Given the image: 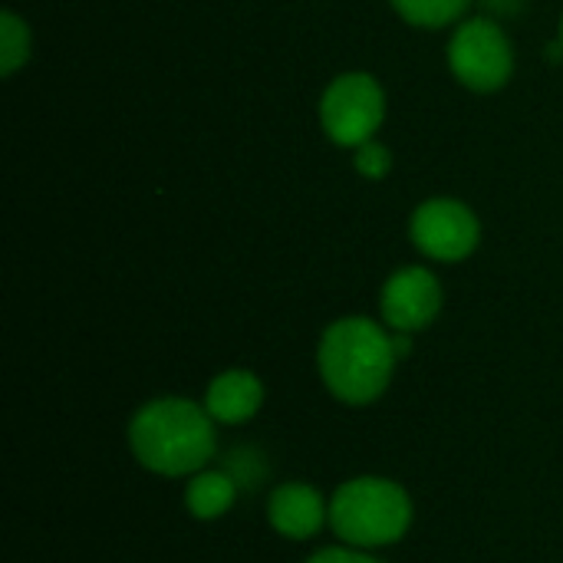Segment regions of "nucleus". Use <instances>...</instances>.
Segmentation results:
<instances>
[{
    "instance_id": "obj_1",
    "label": "nucleus",
    "mask_w": 563,
    "mask_h": 563,
    "mask_svg": "<svg viewBox=\"0 0 563 563\" xmlns=\"http://www.w3.org/2000/svg\"><path fill=\"white\" fill-rule=\"evenodd\" d=\"M129 449L135 462L155 475L181 478L208 468L214 455V419L191 399L145 402L129 422Z\"/></svg>"
},
{
    "instance_id": "obj_2",
    "label": "nucleus",
    "mask_w": 563,
    "mask_h": 563,
    "mask_svg": "<svg viewBox=\"0 0 563 563\" xmlns=\"http://www.w3.org/2000/svg\"><path fill=\"white\" fill-rule=\"evenodd\" d=\"M320 376L327 389L346 406L376 402L399 363L393 333L366 317L336 320L320 340Z\"/></svg>"
},
{
    "instance_id": "obj_3",
    "label": "nucleus",
    "mask_w": 563,
    "mask_h": 563,
    "mask_svg": "<svg viewBox=\"0 0 563 563\" xmlns=\"http://www.w3.org/2000/svg\"><path fill=\"white\" fill-rule=\"evenodd\" d=\"M409 525L412 501L406 488L389 478H353L330 498V528L346 548H389L406 538Z\"/></svg>"
},
{
    "instance_id": "obj_4",
    "label": "nucleus",
    "mask_w": 563,
    "mask_h": 563,
    "mask_svg": "<svg viewBox=\"0 0 563 563\" xmlns=\"http://www.w3.org/2000/svg\"><path fill=\"white\" fill-rule=\"evenodd\" d=\"M383 115H386V96L379 82L366 73L336 76L320 102V119L327 135L336 145H350V148L373 142L376 129L383 125Z\"/></svg>"
},
{
    "instance_id": "obj_5",
    "label": "nucleus",
    "mask_w": 563,
    "mask_h": 563,
    "mask_svg": "<svg viewBox=\"0 0 563 563\" xmlns=\"http://www.w3.org/2000/svg\"><path fill=\"white\" fill-rule=\"evenodd\" d=\"M449 66L459 82H465L475 92H492L501 89L511 79V43L505 30L485 16L465 20L449 46Z\"/></svg>"
},
{
    "instance_id": "obj_6",
    "label": "nucleus",
    "mask_w": 563,
    "mask_h": 563,
    "mask_svg": "<svg viewBox=\"0 0 563 563\" xmlns=\"http://www.w3.org/2000/svg\"><path fill=\"white\" fill-rule=\"evenodd\" d=\"M478 218L462 201L432 198L412 214V241L432 261H465L478 247Z\"/></svg>"
},
{
    "instance_id": "obj_7",
    "label": "nucleus",
    "mask_w": 563,
    "mask_h": 563,
    "mask_svg": "<svg viewBox=\"0 0 563 563\" xmlns=\"http://www.w3.org/2000/svg\"><path fill=\"white\" fill-rule=\"evenodd\" d=\"M442 310V284L426 267H406L383 287V317L396 333L426 330Z\"/></svg>"
},
{
    "instance_id": "obj_8",
    "label": "nucleus",
    "mask_w": 563,
    "mask_h": 563,
    "mask_svg": "<svg viewBox=\"0 0 563 563\" xmlns=\"http://www.w3.org/2000/svg\"><path fill=\"white\" fill-rule=\"evenodd\" d=\"M267 521L280 538L307 541L330 521V505L323 495L307 482H290L271 492L267 498Z\"/></svg>"
},
{
    "instance_id": "obj_9",
    "label": "nucleus",
    "mask_w": 563,
    "mask_h": 563,
    "mask_svg": "<svg viewBox=\"0 0 563 563\" xmlns=\"http://www.w3.org/2000/svg\"><path fill=\"white\" fill-rule=\"evenodd\" d=\"M264 402V383L247 369H228L211 379L205 393V409L221 426H241L257 416Z\"/></svg>"
},
{
    "instance_id": "obj_10",
    "label": "nucleus",
    "mask_w": 563,
    "mask_h": 563,
    "mask_svg": "<svg viewBox=\"0 0 563 563\" xmlns=\"http://www.w3.org/2000/svg\"><path fill=\"white\" fill-rule=\"evenodd\" d=\"M234 498H238L234 475L218 472V468L195 472L188 488H185V505H188L191 518H198V521H218L221 515L231 511Z\"/></svg>"
},
{
    "instance_id": "obj_11",
    "label": "nucleus",
    "mask_w": 563,
    "mask_h": 563,
    "mask_svg": "<svg viewBox=\"0 0 563 563\" xmlns=\"http://www.w3.org/2000/svg\"><path fill=\"white\" fill-rule=\"evenodd\" d=\"M472 0H393V7L416 26H445L468 10Z\"/></svg>"
},
{
    "instance_id": "obj_12",
    "label": "nucleus",
    "mask_w": 563,
    "mask_h": 563,
    "mask_svg": "<svg viewBox=\"0 0 563 563\" xmlns=\"http://www.w3.org/2000/svg\"><path fill=\"white\" fill-rule=\"evenodd\" d=\"M30 56V30L16 13H0V73H16Z\"/></svg>"
},
{
    "instance_id": "obj_13",
    "label": "nucleus",
    "mask_w": 563,
    "mask_h": 563,
    "mask_svg": "<svg viewBox=\"0 0 563 563\" xmlns=\"http://www.w3.org/2000/svg\"><path fill=\"white\" fill-rule=\"evenodd\" d=\"M356 168H360V175H366V178H383V175H389V168H393L389 148L379 145V142L360 145V152H356Z\"/></svg>"
},
{
    "instance_id": "obj_14",
    "label": "nucleus",
    "mask_w": 563,
    "mask_h": 563,
    "mask_svg": "<svg viewBox=\"0 0 563 563\" xmlns=\"http://www.w3.org/2000/svg\"><path fill=\"white\" fill-rule=\"evenodd\" d=\"M307 563H383L376 561L369 551H360V548H327V551H317Z\"/></svg>"
},
{
    "instance_id": "obj_15",
    "label": "nucleus",
    "mask_w": 563,
    "mask_h": 563,
    "mask_svg": "<svg viewBox=\"0 0 563 563\" xmlns=\"http://www.w3.org/2000/svg\"><path fill=\"white\" fill-rule=\"evenodd\" d=\"M561 43H563V23H561Z\"/></svg>"
}]
</instances>
